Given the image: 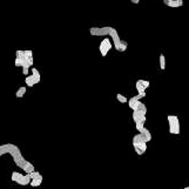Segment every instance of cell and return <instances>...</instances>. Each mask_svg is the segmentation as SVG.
Wrapping results in <instances>:
<instances>
[{
	"instance_id": "9",
	"label": "cell",
	"mask_w": 189,
	"mask_h": 189,
	"mask_svg": "<svg viewBox=\"0 0 189 189\" xmlns=\"http://www.w3.org/2000/svg\"><path fill=\"white\" fill-rule=\"evenodd\" d=\"M146 113L143 110H134L133 112V120L135 121V123L137 122H146Z\"/></svg>"
},
{
	"instance_id": "16",
	"label": "cell",
	"mask_w": 189,
	"mask_h": 189,
	"mask_svg": "<svg viewBox=\"0 0 189 189\" xmlns=\"http://www.w3.org/2000/svg\"><path fill=\"white\" fill-rule=\"evenodd\" d=\"M135 87H136V90H137L139 93H144V90H146V88H144L143 85L141 83V80H137V81H136Z\"/></svg>"
},
{
	"instance_id": "8",
	"label": "cell",
	"mask_w": 189,
	"mask_h": 189,
	"mask_svg": "<svg viewBox=\"0 0 189 189\" xmlns=\"http://www.w3.org/2000/svg\"><path fill=\"white\" fill-rule=\"evenodd\" d=\"M128 106L134 110H143V112H147V107L144 103H142L141 101H133L131 99H129L128 101Z\"/></svg>"
},
{
	"instance_id": "26",
	"label": "cell",
	"mask_w": 189,
	"mask_h": 189,
	"mask_svg": "<svg viewBox=\"0 0 189 189\" xmlns=\"http://www.w3.org/2000/svg\"><path fill=\"white\" fill-rule=\"evenodd\" d=\"M130 2H133V4H139V2H140V0H131Z\"/></svg>"
},
{
	"instance_id": "2",
	"label": "cell",
	"mask_w": 189,
	"mask_h": 189,
	"mask_svg": "<svg viewBox=\"0 0 189 189\" xmlns=\"http://www.w3.org/2000/svg\"><path fill=\"white\" fill-rule=\"evenodd\" d=\"M109 36L112 38V40H113V45H114V48H115L117 52H124V50L127 49L128 43H127L126 41L121 40V38H120V35H119L117 31H116L114 27H112L110 33H109Z\"/></svg>"
},
{
	"instance_id": "18",
	"label": "cell",
	"mask_w": 189,
	"mask_h": 189,
	"mask_svg": "<svg viewBox=\"0 0 189 189\" xmlns=\"http://www.w3.org/2000/svg\"><path fill=\"white\" fill-rule=\"evenodd\" d=\"M25 93H26V87H20V88H18V90L15 93V96L16 97H22L25 95Z\"/></svg>"
},
{
	"instance_id": "4",
	"label": "cell",
	"mask_w": 189,
	"mask_h": 189,
	"mask_svg": "<svg viewBox=\"0 0 189 189\" xmlns=\"http://www.w3.org/2000/svg\"><path fill=\"white\" fill-rule=\"evenodd\" d=\"M168 124H169V133L177 135L180 134V120L176 115H168L167 116Z\"/></svg>"
},
{
	"instance_id": "23",
	"label": "cell",
	"mask_w": 189,
	"mask_h": 189,
	"mask_svg": "<svg viewBox=\"0 0 189 189\" xmlns=\"http://www.w3.org/2000/svg\"><path fill=\"white\" fill-rule=\"evenodd\" d=\"M146 96V92L144 93H139L137 95H135V96H133V97H130L133 101H140L141 99H143Z\"/></svg>"
},
{
	"instance_id": "14",
	"label": "cell",
	"mask_w": 189,
	"mask_h": 189,
	"mask_svg": "<svg viewBox=\"0 0 189 189\" xmlns=\"http://www.w3.org/2000/svg\"><path fill=\"white\" fill-rule=\"evenodd\" d=\"M22 170L23 171H26V174H31V173H33V171H35V168H34V166L31 163V162H26V164L23 166V168H22Z\"/></svg>"
},
{
	"instance_id": "10",
	"label": "cell",
	"mask_w": 189,
	"mask_h": 189,
	"mask_svg": "<svg viewBox=\"0 0 189 189\" xmlns=\"http://www.w3.org/2000/svg\"><path fill=\"white\" fill-rule=\"evenodd\" d=\"M15 55H16V58H15L14 65H15L16 67H21L22 63H23V61H25V59H23V50L18 49V50L15 52Z\"/></svg>"
},
{
	"instance_id": "19",
	"label": "cell",
	"mask_w": 189,
	"mask_h": 189,
	"mask_svg": "<svg viewBox=\"0 0 189 189\" xmlns=\"http://www.w3.org/2000/svg\"><path fill=\"white\" fill-rule=\"evenodd\" d=\"M42 180H43V178H35V180H31L29 184H31L32 187H39V185L42 183Z\"/></svg>"
},
{
	"instance_id": "20",
	"label": "cell",
	"mask_w": 189,
	"mask_h": 189,
	"mask_svg": "<svg viewBox=\"0 0 189 189\" xmlns=\"http://www.w3.org/2000/svg\"><path fill=\"white\" fill-rule=\"evenodd\" d=\"M21 67H22V73H23V75H26V76H27V74H28V69H29V65H28V62L25 60Z\"/></svg>"
},
{
	"instance_id": "5",
	"label": "cell",
	"mask_w": 189,
	"mask_h": 189,
	"mask_svg": "<svg viewBox=\"0 0 189 189\" xmlns=\"http://www.w3.org/2000/svg\"><path fill=\"white\" fill-rule=\"evenodd\" d=\"M12 181H14L15 183H18L20 185H27V184H29L31 178H29V176L27 174L23 175V174H21L19 171H13L12 173Z\"/></svg>"
},
{
	"instance_id": "11",
	"label": "cell",
	"mask_w": 189,
	"mask_h": 189,
	"mask_svg": "<svg viewBox=\"0 0 189 189\" xmlns=\"http://www.w3.org/2000/svg\"><path fill=\"white\" fill-rule=\"evenodd\" d=\"M133 147L137 155H143L147 150V143H133Z\"/></svg>"
},
{
	"instance_id": "3",
	"label": "cell",
	"mask_w": 189,
	"mask_h": 189,
	"mask_svg": "<svg viewBox=\"0 0 189 189\" xmlns=\"http://www.w3.org/2000/svg\"><path fill=\"white\" fill-rule=\"evenodd\" d=\"M149 141H151V134H150L149 129L143 128L139 134H136L133 137L131 143H147Z\"/></svg>"
},
{
	"instance_id": "13",
	"label": "cell",
	"mask_w": 189,
	"mask_h": 189,
	"mask_svg": "<svg viewBox=\"0 0 189 189\" xmlns=\"http://www.w3.org/2000/svg\"><path fill=\"white\" fill-rule=\"evenodd\" d=\"M32 76H33V79H34V81H35V85H36V83H39V82L41 81L40 72H39L36 68H32Z\"/></svg>"
},
{
	"instance_id": "21",
	"label": "cell",
	"mask_w": 189,
	"mask_h": 189,
	"mask_svg": "<svg viewBox=\"0 0 189 189\" xmlns=\"http://www.w3.org/2000/svg\"><path fill=\"white\" fill-rule=\"evenodd\" d=\"M160 68H161L162 70L166 69V58H164L163 54L160 55Z\"/></svg>"
},
{
	"instance_id": "12",
	"label": "cell",
	"mask_w": 189,
	"mask_h": 189,
	"mask_svg": "<svg viewBox=\"0 0 189 189\" xmlns=\"http://www.w3.org/2000/svg\"><path fill=\"white\" fill-rule=\"evenodd\" d=\"M163 2L169 7H181L183 5V0H164Z\"/></svg>"
},
{
	"instance_id": "15",
	"label": "cell",
	"mask_w": 189,
	"mask_h": 189,
	"mask_svg": "<svg viewBox=\"0 0 189 189\" xmlns=\"http://www.w3.org/2000/svg\"><path fill=\"white\" fill-rule=\"evenodd\" d=\"M25 81H26V85H27L28 87H33V86L35 85V81H34V79H33L32 75H27L26 79H25Z\"/></svg>"
},
{
	"instance_id": "7",
	"label": "cell",
	"mask_w": 189,
	"mask_h": 189,
	"mask_svg": "<svg viewBox=\"0 0 189 189\" xmlns=\"http://www.w3.org/2000/svg\"><path fill=\"white\" fill-rule=\"evenodd\" d=\"M99 49H100L101 55H102V56H106V55H107V53L109 52V49H112V41H110V39L104 38V39L101 41Z\"/></svg>"
},
{
	"instance_id": "17",
	"label": "cell",
	"mask_w": 189,
	"mask_h": 189,
	"mask_svg": "<svg viewBox=\"0 0 189 189\" xmlns=\"http://www.w3.org/2000/svg\"><path fill=\"white\" fill-rule=\"evenodd\" d=\"M28 176H29V178L31 180H35V178H42V175L39 173V171H33V173H31V174H27Z\"/></svg>"
},
{
	"instance_id": "22",
	"label": "cell",
	"mask_w": 189,
	"mask_h": 189,
	"mask_svg": "<svg viewBox=\"0 0 189 189\" xmlns=\"http://www.w3.org/2000/svg\"><path fill=\"white\" fill-rule=\"evenodd\" d=\"M116 99H117V101L119 102H121V103H127V101H128V99L124 96V95H122V94H116Z\"/></svg>"
},
{
	"instance_id": "6",
	"label": "cell",
	"mask_w": 189,
	"mask_h": 189,
	"mask_svg": "<svg viewBox=\"0 0 189 189\" xmlns=\"http://www.w3.org/2000/svg\"><path fill=\"white\" fill-rule=\"evenodd\" d=\"M110 29H112V26H104V27H90L89 28V33L90 35H94V36H104V35H109L110 33Z\"/></svg>"
},
{
	"instance_id": "25",
	"label": "cell",
	"mask_w": 189,
	"mask_h": 189,
	"mask_svg": "<svg viewBox=\"0 0 189 189\" xmlns=\"http://www.w3.org/2000/svg\"><path fill=\"white\" fill-rule=\"evenodd\" d=\"M141 83L143 85V87L147 89L148 87H149V81H146V80H141Z\"/></svg>"
},
{
	"instance_id": "27",
	"label": "cell",
	"mask_w": 189,
	"mask_h": 189,
	"mask_svg": "<svg viewBox=\"0 0 189 189\" xmlns=\"http://www.w3.org/2000/svg\"><path fill=\"white\" fill-rule=\"evenodd\" d=\"M183 189H189V187H185V188H183Z\"/></svg>"
},
{
	"instance_id": "1",
	"label": "cell",
	"mask_w": 189,
	"mask_h": 189,
	"mask_svg": "<svg viewBox=\"0 0 189 189\" xmlns=\"http://www.w3.org/2000/svg\"><path fill=\"white\" fill-rule=\"evenodd\" d=\"M5 154H9L12 155L13 160H14V163L19 167V168H23V166L26 164L27 160L23 158L22 154H21V150L18 146L13 144V143H5V144H1L0 146V156L5 155Z\"/></svg>"
},
{
	"instance_id": "24",
	"label": "cell",
	"mask_w": 189,
	"mask_h": 189,
	"mask_svg": "<svg viewBox=\"0 0 189 189\" xmlns=\"http://www.w3.org/2000/svg\"><path fill=\"white\" fill-rule=\"evenodd\" d=\"M143 128H144V123H143V122H137V123H136V129H137L139 133H140Z\"/></svg>"
}]
</instances>
